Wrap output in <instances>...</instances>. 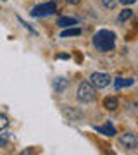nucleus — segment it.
I'll return each instance as SVG.
<instances>
[{
  "mask_svg": "<svg viewBox=\"0 0 138 155\" xmlns=\"http://www.w3.org/2000/svg\"><path fill=\"white\" fill-rule=\"evenodd\" d=\"M57 11V4L55 2H45L42 5H36L31 11V16L33 17H43V16H50V14H55Z\"/></svg>",
  "mask_w": 138,
  "mask_h": 155,
  "instance_id": "obj_3",
  "label": "nucleus"
},
{
  "mask_svg": "<svg viewBox=\"0 0 138 155\" xmlns=\"http://www.w3.org/2000/svg\"><path fill=\"white\" fill-rule=\"evenodd\" d=\"M57 59H69V55H67V54H61V55L57 57Z\"/></svg>",
  "mask_w": 138,
  "mask_h": 155,
  "instance_id": "obj_18",
  "label": "nucleus"
},
{
  "mask_svg": "<svg viewBox=\"0 0 138 155\" xmlns=\"http://www.w3.org/2000/svg\"><path fill=\"white\" fill-rule=\"evenodd\" d=\"M114 41H116V36L109 29H100L93 36V45L99 52H110L114 48Z\"/></svg>",
  "mask_w": 138,
  "mask_h": 155,
  "instance_id": "obj_1",
  "label": "nucleus"
},
{
  "mask_svg": "<svg viewBox=\"0 0 138 155\" xmlns=\"http://www.w3.org/2000/svg\"><path fill=\"white\" fill-rule=\"evenodd\" d=\"M64 112H66L67 116H71V117H74V119H78V117H79V114H78L76 110H72V109H69V110H67V109H66V110H64Z\"/></svg>",
  "mask_w": 138,
  "mask_h": 155,
  "instance_id": "obj_15",
  "label": "nucleus"
},
{
  "mask_svg": "<svg viewBox=\"0 0 138 155\" xmlns=\"http://www.w3.org/2000/svg\"><path fill=\"white\" fill-rule=\"evenodd\" d=\"M119 2H121L123 5H131V4H135V2H136V0H119Z\"/></svg>",
  "mask_w": 138,
  "mask_h": 155,
  "instance_id": "obj_16",
  "label": "nucleus"
},
{
  "mask_svg": "<svg viewBox=\"0 0 138 155\" xmlns=\"http://www.w3.org/2000/svg\"><path fill=\"white\" fill-rule=\"evenodd\" d=\"M119 143L126 150H135L138 147V138H136V134H133V133H124L119 136Z\"/></svg>",
  "mask_w": 138,
  "mask_h": 155,
  "instance_id": "obj_5",
  "label": "nucleus"
},
{
  "mask_svg": "<svg viewBox=\"0 0 138 155\" xmlns=\"http://www.w3.org/2000/svg\"><path fill=\"white\" fill-rule=\"evenodd\" d=\"M81 35V29L79 28H67L66 31L61 33V38H67V36H79Z\"/></svg>",
  "mask_w": 138,
  "mask_h": 155,
  "instance_id": "obj_11",
  "label": "nucleus"
},
{
  "mask_svg": "<svg viewBox=\"0 0 138 155\" xmlns=\"http://www.w3.org/2000/svg\"><path fill=\"white\" fill-rule=\"evenodd\" d=\"M67 86H69V81H67V79H64V78H57V79L54 81V88H55V91H57V93H64Z\"/></svg>",
  "mask_w": 138,
  "mask_h": 155,
  "instance_id": "obj_7",
  "label": "nucleus"
},
{
  "mask_svg": "<svg viewBox=\"0 0 138 155\" xmlns=\"http://www.w3.org/2000/svg\"><path fill=\"white\" fill-rule=\"evenodd\" d=\"M104 107L107 110H116L117 107H119V100H117L116 97H107V98L104 100Z\"/></svg>",
  "mask_w": 138,
  "mask_h": 155,
  "instance_id": "obj_8",
  "label": "nucleus"
},
{
  "mask_svg": "<svg viewBox=\"0 0 138 155\" xmlns=\"http://www.w3.org/2000/svg\"><path fill=\"white\" fill-rule=\"evenodd\" d=\"M57 24H59L61 28H71V26L78 24V21L74 19V17H59V21H57Z\"/></svg>",
  "mask_w": 138,
  "mask_h": 155,
  "instance_id": "obj_9",
  "label": "nucleus"
},
{
  "mask_svg": "<svg viewBox=\"0 0 138 155\" xmlns=\"http://www.w3.org/2000/svg\"><path fill=\"white\" fill-rule=\"evenodd\" d=\"M93 129L102 134H105V136H114L116 134V127L112 126L110 122H105L104 126H93Z\"/></svg>",
  "mask_w": 138,
  "mask_h": 155,
  "instance_id": "obj_6",
  "label": "nucleus"
},
{
  "mask_svg": "<svg viewBox=\"0 0 138 155\" xmlns=\"http://www.w3.org/2000/svg\"><path fill=\"white\" fill-rule=\"evenodd\" d=\"M131 16H133V11H131V9H124V11H121V14L117 16V22H126Z\"/></svg>",
  "mask_w": 138,
  "mask_h": 155,
  "instance_id": "obj_12",
  "label": "nucleus"
},
{
  "mask_svg": "<svg viewBox=\"0 0 138 155\" xmlns=\"http://www.w3.org/2000/svg\"><path fill=\"white\" fill-rule=\"evenodd\" d=\"M66 2H67V4H71V5H78L81 0H66Z\"/></svg>",
  "mask_w": 138,
  "mask_h": 155,
  "instance_id": "obj_17",
  "label": "nucleus"
},
{
  "mask_svg": "<svg viewBox=\"0 0 138 155\" xmlns=\"http://www.w3.org/2000/svg\"><path fill=\"white\" fill-rule=\"evenodd\" d=\"M90 83L93 84L97 90H102V88H107L110 84V76L105 74V72H93L90 76Z\"/></svg>",
  "mask_w": 138,
  "mask_h": 155,
  "instance_id": "obj_4",
  "label": "nucleus"
},
{
  "mask_svg": "<svg viewBox=\"0 0 138 155\" xmlns=\"http://www.w3.org/2000/svg\"><path fill=\"white\" fill-rule=\"evenodd\" d=\"M117 4H119V0H102V5L105 9H114Z\"/></svg>",
  "mask_w": 138,
  "mask_h": 155,
  "instance_id": "obj_13",
  "label": "nucleus"
},
{
  "mask_svg": "<svg viewBox=\"0 0 138 155\" xmlns=\"http://www.w3.org/2000/svg\"><path fill=\"white\" fill-rule=\"evenodd\" d=\"M78 100L83 102V104H88V102H93L95 97H97V88L90 81H83L78 86V93H76Z\"/></svg>",
  "mask_w": 138,
  "mask_h": 155,
  "instance_id": "obj_2",
  "label": "nucleus"
},
{
  "mask_svg": "<svg viewBox=\"0 0 138 155\" xmlns=\"http://www.w3.org/2000/svg\"><path fill=\"white\" fill-rule=\"evenodd\" d=\"M7 126H9V119H7L5 116H2V114H0V131H2V129H5Z\"/></svg>",
  "mask_w": 138,
  "mask_h": 155,
  "instance_id": "obj_14",
  "label": "nucleus"
},
{
  "mask_svg": "<svg viewBox=\"0 0 138 155\" xmlns=\"http://www.w3.org/2000/svg\"><path fill=\"white\" fill-rule=\"evenodd\" d=\"M131 84H135V79H123V78H117L116 81H114V86H116L117 90L126 88V86H131Z\"/></svg>",
  "mask_w": 138,
  "mask_h": 155,
  "instance_id": "obj_10",
  "label": "nucleus"
}]
</instances>
